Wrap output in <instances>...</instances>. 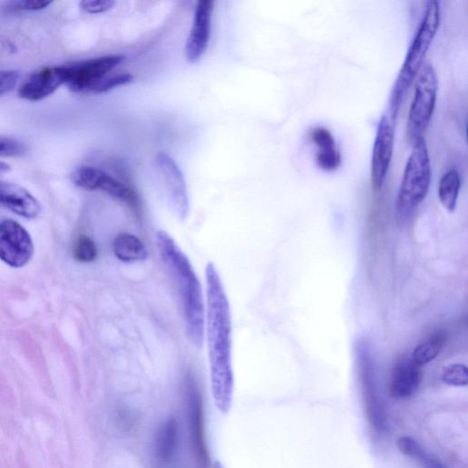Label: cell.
<instances>
[{
    "mask_svg": "<svg viewBox=\"0 0 468 468\" xmlns=\"http://www.w3.org/2000/svg\"><path fill=\"white\" fill-rule=\"evenodd\" d=\"M207 292V338L211 392L219 411L231 407L234 376L231 360V316L229 300L213 263L205 269Z\"/></svg>",
    "mask_w": 468,
    "mask_h": 468,
    "instance_id": "obj_1",
    "label": "cell"
},
{
    "mask_svg": "<svg viewBox=\"0 0 468 468\" xmlns=\"http://www.w3.org/2000/svg\"><path fill=\"white\" fill-rule=\"evenodd\" d=\"M162 261L175 285L188 338L200 347L205 335V307L199 278L188 257L166 230L157 232Z\"/></svg>",
    "mask_w": 468,
    "mask_h": 468,
    "instance_id": "obj_2",
    "label": "cell"
},
{
    "mask_svg": "<svg viewBox=\"0 0 468 468\" xmlns=\"http://www.w3.org/2000/svg\"><path fill=\"white\" fill-rule=\"evenodd\" d=\"M440 24V5L438 2L431 0L426 5L418 31L391 91L387 112L395 122L403 102L424 65L425 56L438 32Z\"/></svg>",
    "mask_w": 468,
    "mask_h": 468,
    "instance_id": "obj_3",
    "label": "cell"
},
{
    "mask_svg": "<svg viewBox=\"0 0 468 468\" xmlns=\"http://www.w3.org/2000/svg\"><path fill=\"white\" fill-rule=\"evenodd\" d=\"M412 144L396 200L397 211L402 216L412 213L424 200L432 180V165L424 138H418Z\"/></svg>",
    "mask_w": 468,
    "mask_h": 468,
    "instance_id": "obj_4",
    "label": "cell"
},
{
    "mask_svg": "<svg viewBox=\"0 0 468 468\" xmlns=\"http://www.w3.org/2000/svg\"><path fill=\"white\" fill-rule=\"evenodd\" d=\"M438 92V80L434 68L424 63L415 83L414 96L410 107L406 134L413 143L429 128L434 112Z\"/></svg>",
    "mask_w": 468,
    "mask_h": 468,
    "instance_id": "obj_5",
    "label": "cell"
},
{
    "mask_svg": "<svg viewBox=\"0 0 468 468\" xmlns=\"http://www.w3.org/2000/svg\"><path fill=\"white\" fill-rule=\"evenodd\" d=\"M72 180L81 189L101 191L132 207L139 206V198L131 187L101 169L80 167L72 174Z\"/></svg>",
    "mask_w": 468,
    "mask_h": 468,
    "instance_id": "obj_6",
    "label": "cell"
},
{
    "mask_svg": "<svg viewBox=\"0 0 468 468\" xmlns=\"http://www.w3.org/2000/svg\"><path fill=\"white\" fill-rule=\"evenodd\" d=\"M34 246L27 229L14 219L0 222V260L20 268L33 258Z\"/></svg>",
    "mask_w": 468,
    "mask_h": 468,
    "instance_id": "obj_7",
    "label": "cell"
},
{
    "mask_svg": "<svg viewBox=\"0 0 468 468\" xmlns=\"http://www.w3.org/2000/svg\"><path fill=\"white\" fill-rule=\"evenodd\" d=\"M123 55H108L63 66L64 82L72 91L87 93L88 89L125 61Z\"/></svg>",
    "mask_w": 468,
    "mask_h": 468,
    "instance_id": "obj_8",
    "label": "cell"
},
{
    "mask_svg": "<svg viewBox=\"0 0 468 468\" xmlns=\"http://www.w3.org/2000/svg\"><path fill=\"white\" fill-rule=\"evenodd\" d=\"M395 124L396 122L386 111L377 127L371 161V182L375 191L383 188L392 163Z\"/></svg>",
    "mask_w": 468,
    "mask_h": 468,
    "instance_id": "obj_9",
    "label": "cell"
},
{
    "mask_svg": "<svg viewBox=\"0 0 468 468\" xmlns=\"http://www.w3.org/2000/svg\"><path fill=\"white\" fill-rule=\"evenodd\" d=\"M186 397L190 447L198 468H209L210 456L204 433L202 397L190 375L186 381Z\"/></svg>",
    "mask_w": 468,
    "mask_h": 468,
    "instance_id": "obj_10",
    "label": "cell"
},
{
    "mask_svg": "<svg viewBox=\"0 0 468 468\" xmlns=\"http://www.w3.org/2000/svg\"><path fill=\"white\" fill-rule=\"evenodd\" d=\"M156 166L166 189L170 206L180 219H186L190 214V203L187 183L180 168L166 152L156 156Z\"/></svg>",
    "mask_w": 468,
    "mask_h": 468,
    "instance_id": "obj_11",
    "label": "cell"
},
{
    "mask_svg": "<svg viewBox=\"0 0 468 468\" xmlns=\"http://www.w3.org/2000/svg\"><path fill=\"white\" fill-rule=\"evenodd\" d=\"M213 10L214 3L210 0H200L197 4L185 47L186 59L190 63L200 61L207 51L210 39Z\"/></svg>",
    "mask_w": 468,
    "mask_h": 468,
    "instance_id": "obj_12",
    "label": "cell"
},
{
    "mask_svg": "<svg viewBox=\"0 0 468 468\" xmlns=\"http://www.w3.org/2000/svg\"><path fill=\"white\" fill-rule=\"evenodd\" d=\"M64 83L63 66L44 68L24 81L19 89V95L27 101H41L53 94Z\"/></svg>",
    "mask_w": 468,
    "mask_h": 468,
    "instance_id": "obj_13",
    "label": "cell"
},
{
    "mask_svg": "<svg viewBox=\"0 0 468 468\" xmlns=\"http://www.w3.org/2000/svg\"><path fill=\"white\" fill-rule=\"evenodd\" d=\"M421 366L412 357H403L395 365L389 385V392L395 399H409L417 393L423 374Z\"/></svg>",
    "mask_w": 468,
    "mask_h": 468,
    "instance_id": "obj_14",
    "label": "cell"
},
{
    "mask_svg": "<svg viewBox=\"0 0 468 468\" xmlns=\"http://www.w3.org/2000/svg\"><path fill=\"white\" fill-rule=\"evenodd\" d=\"M0 205L28 219L41 212V204L26 189L10 182L0 181Z\"/></svg>",
    "mask_w": 468,
    "mask_h": 468,
    "instance_id": "obj_15",
    "label": "cell"
},
{
    "mask_svg": "<svg viewBox=\"0 0 468 468\" xmlns=\"http://www.w3.org/2000/svg\"><path fill=\"white\" fill-rule=\"evenodd\" d=\"M310 141L317 146L316 161L323 171H335L341 164V155L331 132L322 127L313 129L309 132Z\"/></svg>",
    "mask_w": 468,
    "mask_h": 468,
    "instance_id": "obj_16",
    "label": "cell"
},
{
    "mask_svg": "<svg viewBox=\"0 0 468 468\" xmlns=\"http://www.w3.org/2000/svg\"><path fill=\"white\" fill-rule=\"evenodd\" d=\"M178 444V423L175 418L165 421L154 441V462L159 468L167 467L174 458Z\"/></svg>",
    "mask_w": 468,
    "mask_h": 468,
    "instance_id": "obj_17",
    "label": "cell"
},
{
    "mask_svg": "<svg viewBox=\"0 0 468 468\" xmlns=\"http://www.w3.org/2000/svg\"><path fill=\"white\" fill-rule=\"evenodd\" d=\"M115 258L124 263L142 262L148 258V251L142 241L133 234L123 232L112 243Z\"/></svg>",
    "mask_w": 468,
    "mask_h": 468,
    "instance_id": "obj_18",
    "label": "cell"
},
{
    "mask_svg": "<svg viewBox=\"0 0 468 468\" xmlns=\"http://www.w3.org/2000/svg\"><path fill=\"white\" fill-rule=\"evenodd\" d=\"M446 343V334L438 330L423 340L414 350L412 359L419 366L434 361Z\"/></svg>",
    "mask_w": 468,
    "mask_h": 468,
    "instance_id": "obj_19",
    "label": "cell"
},
{
    "mask_svg": "<svg viewBox=\"0 0 468 468\" xmlns=\"http://www.w3.org/2000/svg\"><path fill=\"white\" fill-rule=\"evenodd\" d=\"M461 188V178L455 169L445 172L438 185V198L443 207L449 212L454 211Z\"/></svg>",
    "mask_w": 468,
    "mask_h": 468,
    "instance_id": "obj_20",
    "label": "cell"
},
{
    "mask_svg": "<svg viewBox=\"0 0 468 468\" xmlns=\"http://www.w3.org/2000/svg\"><path fill=\"white\" fill-rule=\"evenodd\" d=\"M133 81L131 73H115L107 74L93 84L87 91V93H102L113 88L126 85Z\"/></svg>",
    "mask_w": 468,
    "mask_h": 468,
    "instance_id": "obj_21",
    "label": "cell"
},
{
    "mask_svg": "<svg viewBox=\"0 0 468 468\" xmlns=\"http://www.w3.org/2000/svg\"><path fill=\"white\" fill-rule=\"evenodd\" d=\"M73 258L80 263H92L97 258V249L94 242L84 234H81L76 239L73 250Z\"/></svg>",
    "mask_w": 468,
    "mask_h": 468,
    "instance_id": "obj_22",
    "label": "cell"
},
{
    "mask_svg": "<svg viewBox=\"0 0 468 468\" xmlns=\"http://www.w3.org/2000/svg\"><path fill=\"white\" fill-rule=\"evenodd\" d=\"M442 381L451 386L464 387L468 385V370L464 365L454 364L445 367Z\"/></svg>",
    "mask_w": 468,
    "mask_h": 468,
    "instance_id": "obj_23",
    "label": "cell"
},
{
    "mask_svg": "<svg viewBox=\"0 0 468 468\" xmlns=\"http://www.w3.org/2000/svg\"><path fill=\"white\" fill-rule=\"evenodd\" d=\"M25 146L14 139L0 137V158H15L23 156Z\"/></svg>",
    "mask_w": 468,
    "mask_h": 468,
    "instance_id": "obj_24",
    "label": "cell"
},
{
    "mask_svg": "<svg viewBox=\"0 0 468 468\" xmlns=\"http://www.w3.org/2000/svg\"><path fill=\"white\" fill-rule=\"evenodd\" d=\"M399 451L405 456L417 459L424 451L418 441L410 436H402L397 441Z\"/></svg>",
    "mask_w": 468,
    "mask_h": 468,
    "instance_id": "obj_25",
    "label": "cell"
},
{
    "mask_svg": "<svg viewBox=\"0 0 468 468\" xmlns=\"http://www.w3.org/2000/svg\"><path fill=\"white\" fill-rule=\"evenodd\" d=\"M115 5L113 0H84L80 6L89 15H100L112 10Z\"/></svg>",
    "mask_w": 468,
    "mask_h": 468,
    "instance_id": "obj_26",
    "label": "cell"
},
{
    "mask_svg": "<svg viewBox=\"0 0 468 468\" xmlns=\"http://www.w3.org/2000/svg\"><path fill=\"white\" fill-rule=\"evenodd\" d=\"M52 2H45V0H35V2H30V0H20V2H13L9 5L10 10L14 12H40L47 9L52 5Z\"/></svg>",
    "mask_w": 468,
    "mask_h": 468,
    "instance_id": "obj_27",
    "label": "cell"
},
{
    "mask_svg": "<svg viewBox=\"0 0 468 468\" xmlns=\"http://www.w3.org/2000/svg\"><path fill=\"white\" fill-rule=\"evenodd\" d=\"M19 78L20 73L17 71H0V96L14 90Z\"/></svg>",
    "mask_w": 468,
    "mask_h": 468,
    "instance_id": "obj_28",
    "label": "cell"
},
{
    "mask_svg": "<svg viewBox=\"0 0 468 468\" xmlns=\"http://www.w3.org/2000/svg\"><path fill=\"white\" fill-rule=\"evenodd\" d=\"M417 459L424 468H446L440 460L426 453L425 451H424Z\"/></svg>",
    "mask_w": 468,
    "mask_h": 468,
    "instance_id": "obj_29",
    "label": "cell"
},
{
    "mask_svg": "<svg viewBox=\"0 0 468 468\" xmlns=\"http://www.w3.org/2000/svg\"><path fill=\"white\" fill-rule=\"evenodd\" d=\"M11 170L12 167L9 164L0 161V175L10 172Z\"/></svg>",
    "mask_w": 468,
    "mask_h": 468,
    "instance_id": "obj_30",
    "label": "cell"
},
{
    "mask_svg": "<svg viewBox=\"0 0 468 468\" xmlns=\"http://www.w3.org/2000/svg\"><path fill=\"white\" fill-rule=\"evenodd\" d=\"M213 468H223V466L219 461H216L213 464Z\"/></svg>",
    "mask_w": 468,
    "mask_h": 468,
    "instance_id": "obj_31",
    "label": "cell"
}]
</instances>
